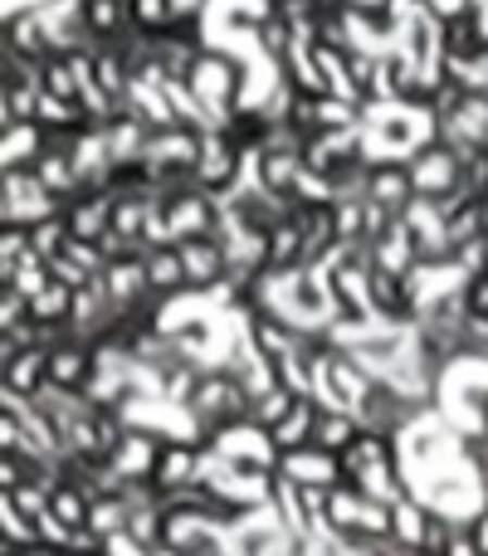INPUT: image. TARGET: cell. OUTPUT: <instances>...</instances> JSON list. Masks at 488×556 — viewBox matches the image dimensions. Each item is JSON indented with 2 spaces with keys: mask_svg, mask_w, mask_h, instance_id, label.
I'll list each match as a JSON object with an SVG mask.
<instances>
[{
  "mask_svg": "<svg viewBox=\"0 0 488 556\" xmlns=\"http://www.w3.org/2000/svg\"><path fill=\"white\" fill-rule=\"evenodd\" d=\"M186 415H191L201 444H211L221 430H230V425H240V420L254 415V391H249V381L240 371H230V366H221V371H201L191 401H186Z\"/></svg>",
  "mask_w": 488,
  "mask_h": 556,
  "instance_id": "6da1fadb",
  "label": "cell"
},
{
  "mask_svg": "<svg viewBox=\"0 0 488 556\" xmlns=\"http://www.w3.org/2000/svg\"><path fill=\"white\" fill-rule=\"evenodd\" d=\"M147 483L162 493V503L176 498V493H186V489H201L205 483V444L157 434V454H152V473H147Z\"/></svg>",
  "mask_w": 488,
  "mask_h": 556,
  "instance_id": "7a4b0ae2",
  "label": "cell"
},
{
  "mask_svg": "<svg viewBox=\"0 0 488 556\" xmlns=\"http://www.w3.org/2000/svg\"><path fill=\"white\" fill-rule=\"evenodd\" d=\"M191 88L196 98H201V108L211 113V123L221 127L225 117L240 108V64H235L230 54H221V49H205L201 59L191 64Z\"/></svg>",
  "mask_w": 488,
  "mask_h": 556,
  "instance_id": "3957f363",
  "label": "cell"
},
{
  "mask_svg": "<svg viewBox=\"0 0 488 556\" xmlns=\"http://www.w3.org/2000/svg\"><path fill=\"white\" fill-rule=\"evenodd\" d=\"M182 250V264H186V293H205V288H225L235 274V260H230V244L225 235H191V240H176Z\"/></svg>",
  "mask_w": 488,
  "mask_h": 556,
  "instance_id": "277c9868",
  "label": "cell"
},
{
  "mask_svg": "<svg viewBox=\"0 0 488 556\" xmlns=\"http://www.w3.org/2000/svg\"><path fill=\"white\" fill-rule=\"evenodd\" d=\"M411 172H415V191L430 195V201H445V195L464 191V156L454 152L450 142H440V137L415 147Z\"/></svg>",
  "mask_w": 488,
  "mask_h": 556,
  "instance_id": "5b68a950",
  "label": "cell"
},
{
  "mask_svg": "<svg viewBox=\"0 0 488 556\" xmlns=\"http://www.w3.org/2000/svg\"><path fill=\"white\" fill-rule=\"evenodd\" d=\"M372 313L386 317L391 327H421L425 307H421V288H415V274H391V269H376L372 264Z\"/></svg>",
  "mask_w": 488,
  "mask_h": 556,
  "instance_id": "8992f818",
  "label": "cell"
},
{
  "mask_svg": "<svg viewBox=\"0 0 488 556\" xmlns=\"http://www.w3.org/2000/svg\"><path fill=\"white\" fill-rule=\"evenodd\" d=\"M0 391L10 395H35L49 391V346H15L10 337H0Z\"/></svg>",
  "mask_w": 488,
  "mask_h": 556,
  "instance_id": "52a82bcc",
  "label": "cell"
},
{
  "mask_svg": "<svg viewBox=\"0 0 488 556\" xmlns=\"http://www.w3.org/2000/svg\"><path fill=\"white\" fill-rule=\"evenodd\" d=\"M98 376V346L88 337H64L49 346V391H68V395H88Z\"/></svg>",
  "mask_w": 488,
  "mask_h": 556,
  "instance_id": "ba28073f",
  "label": "cell"
},
{
  "mask_svg": "<svg viewBox=\"0 0 488 556\" xmlns=\"http://www.w3.org/2000/svg\"><path fill=\"white\" fill-rule=\"evenodd\" d=\"M0 54L25 59V64H45L49 54H59L54 35H49L45 10L25 5V10H15V15H5V29H0Z\"/></svg>",
  "mask_w": 488,
  "mask_h": 556,
  "instance_id": "9c48e42d",
  "label": "cell"
},
{
  "mask_svg": "<svg viewBox=\"0 0 488 556\" xmlns=\"http://www.w3.org/2000/svg\"><path fill=\"white\" fill-rule=\"evenodd\" d=\"M313 269V244H308V230L298 215H284L274 230L264 235V274H303Z\"/></svg>",
  "mask_w": 488,
  "mask_h": 556,
  "instance_id": "30bf717a",
  "label": "cell"
},
{
  "mask_svg": "<svg viewBox=\"0 0 488 556\" xmlns=\"http://www.w3.org/2000/svg\"><path fill=\"white\" fill-rule=\"evenodd\" d=\"M240 162H245L240 147H235L221 127H211V132H205L201 166H196V186H205L211 195H230L235 186H240Z\"/></svg>",
  "mask_w": 488,
  "mask_h": 556,
  "instance_id": "8fae6325",
  "label": "cell"
},
{
  "mask_svg": "<svg viewBox=\"0 0 488 556\" xmlns=\"http://www.w3.org/2000/svg\"><path fill=\"white\" fill-rule=\"evenodd\" d=\"M113 205H117V191H103V186H84L78 195H68L64 201L68 235L74 240H103L113 230Z\"/></svg>",
  "mask_w": 488,
  "mask_h": 556,
  "instance_id": "7c38bea8",
  "label": "cell"
},
{
  "mask_svg": "<svg viewBox=\"0 0 488 556\" xmlns=\"http://www.w3.org/2000/svg\"><path fill=\"white\" fill-rule=\"evenodd\" d=\"M415 195L421 191H415L411 162H401V156H381V162L366 166V201H376V205H386V211L401 215Z\"/></svg>",
  "mask_w": 488,
  "mask_h": 556,
  "instance_id": "4fadbf2b",
  "label": "cell"
},
{
  "mask_svg": "<svg viewBox=\"0 0 488 556\" xmlns=\"http://www.w3.org/2000/svg\"><path fill=\"white\" fill-rule=\"evenodd\" d=\"M278 473L288 483H298V489H337L342 483V459L323 450H298L278 459Z\"/></svg>",
  "mask_w": 488,
  "mask_h": 556,
  "instance_id": "5bb4252c",
  "label": "cell"
},
{
  "mask_svg": "<svg viewBox=\"0 0 488 556\" xmlns=\"http://www.w3.org/2000/svg\"><path fill=\"white\" fill-rule=\"evenodd\" d=\"M317 415H323V401H313V395H298L293 410H288L284 420L274 425V430H268V440H274L278 459H284V454H298V450H313Z\"/></svg>",
  "mask_w": 488,
  "mask_h": 556,
  "instance_id": "9a60e30c",
  "label": "cell"
},
{
  "mask_svg": "<svg viewBox=\"0 0 488 556\" xmlns=\"http://www.w3.org/2000/svg\"><path fill=\"white\" fill-rule=\"evenodd\" d=\"M142 260H147V283H152V298H162V303L186 298V264H182V250H176V244H147Z\"/></svg>",
  "mask_w": 488,
  "mask_h": 556,
  "instance_id": "2e32d148",
  "label": "cell"
},
{
  "mask_svg": "<svg viewBox=\"0 0 488 556\" xmlns=\"http://www.w3.org/2000/svg\"><path fill=\"white\" fill-rule=\"evenodd\" d=\"M78 10L93 45H117L123 35H133V0H78Z\"/></svg>",
  "mask_w": 488,
  "mask_h": 556,
  "instance_id": "e0dca14e",
  "label": "cell"
},
{
  "mask_svg": "<svg viewBox=\"0 0 488 556\" xmlns=\"http://www.w3.org/2000/svg\"><path fill=\"white\" fill-rule=\"evenodd\" d=\"M362 434H366V420H362L356 410H342V405H323V415H317V434H313V450L337 454V459H342V454L352 450Z\"/></svg>",
  "mask_w": 488,
  "mask_h": 556,
  "instance_id": "ac0fdd59",
  "label": "cell"
},
{
  "mask_svg": "<svg viewBox=\"0 0 488 556\" xmlns=\"http://www.w3.org/2000/svg\"><path fill=\"white\" fill-rule=\"evenodd\" d=\"M45 147H49L45 123H10L5 137H0V162H5V172H35Z\"/></svg>",
  "mask_w": 488,
  "mask_h": 556,
  "instance_id": "d6986e66",
  "label": "cell"
},
{
  "mask_svg": "<svg viewBox=\"0 0 488 556\" xmlns=\"http://www.w3.org/2000/svg\"><path fill=\"white\" fill-rule=\"evenodd\" d=\"M274 127H278V123H274V113H268L264 103H249V108L240 103V108H235V113L221 123V132L230 137V142L240 147L245 156H254L259 147H264L268 137H274Z\"/></svg>",
  "mask_w": 488,
  "mask_h": 556,
  "instance_id": "ffe728a7",
  "label": "cell"
},
{
  "mask_svg": "<svg viewBox=\"0 0 488 556\" xmlns=\"http://www.w3.org/2000/svg\"><path fill=\"white\" fill-rule=\"evenodd\" d=\"M133 528V498L127 493H103V498H93V513H88V538L108 542L117 538V532Z\"/></svg>",
  "mask_w": 488,
  "mask_h": 556,
  "instance_id": "44dd1931",
  "label": "cell"
},
{
  "mask_svg": "<svg viewBox=\"0 0 488 556\" xmlns=\"http://www.w3.org/2000/svg\"><path fill=\"white\" fill-rule=\"evenodd\" d=\"M182 0H133V29L147 39H162L176 29V20H182Z\"/></svg>",
  "mask_w": 488,
  "mask_h": 556,
  "instance_id": "7402d4cb",
  "label": "cell"
},
{
  "mask_svg": "<svg viewBox=\"0 0 488 556\" xmlns=\"http://www.w3.org/2000/svg\"><path fill=\"white\" fill-rule=\"evenodd\" d=\"M29 317H35L39 327H68V317H74V288L68 283H49L39 288L35 298H29Z\"/></svg>",
  "mask_w": 488,
  "mask_h": 556,
  "instance_id": "603a6c76",
  "label": "cell"
},
{
  "mask_svg": "<svg viewBox=\"0 0 488 556\" xmlns=\"http://www.w3.org/2000/svg\"><path fill=\"white\" fill-rule=\"evenodd\" d=\"M39 88H45L49 98H64V103H84V84H78L68 54H49L45 64H39Z\"/></svg>",
  "mask_w": 488,
  "mask_h": 556,
  "instance_id": "cb8c5ba5",
  "label": "cell"
},
{
  "mask_svg": "<svg viewBox=\"0 0 488 556\" xmlns=\"http://www.w3.org/2000/svg\"><path fill=\"white\" fill-rule=\"evenodd\" d=\"M293 401H298V391H288V386H268V391H259L254 395V415H249V420L259 425V430H274L278 420H284L288 410H293Z\"/></svg>",
  "mask_w": 488,
  "mask_h": 556,
  "instance_id": "d4e9b609",
  "label": "cell"
},
{
  "mask_svg": "<svg viewBox=\"0 0 488 556\" xmlns=\"http://www.w3.org/2000/svg\"><path fill=\"white\" fill-rule=\"evenodd\" d=\"M35 260V250H29V225L25 220H0V274L15 269V264Z\"/></svg>",
  "mask_w": 488,
  "mask_h": 556,
  "instance_id": "484cf974",
  "label": "cell"
},
{
  "mask_svg": "<svg viewBox=\"0 0 488 556\" xmlns=\"http://www.w3.org/2000/svg\"><path fill=\"white\" fill-rule=\"evenodd\" d=\"M464 522H454L450 513H440V508H430L425 513V532H421V556H445V547H450L454 542V532H460Z\"/></svg>",
  "mask_w": 488,
  "mask_h": 556,
  "instance_id": "4316f807",
  "label": "cell"
},
{
  "mask_svg": "<svg viewBox=\"0 0 488 556\" xmlns=\"http://www.w3.org/2000/svg\"><path fill=\"white\" fill-rule=\"evenodd\" d=\"M460 293H464V303H470L474 317H488V264L484 269H474V274H464Z\"/></svg>",
  "mask_w": 488,
  "mask_h": 556,
  "instance_id": "83f0119b",
  "label": "cell"
},
{
  "mask_svg": "<svg viewBox=\"0 0 488 556\" xmlns=\"http://www.w3.org/2000/svg\"><path fill=\"white\" fill-rule=\"evenodd\" d=\"M445 556H484V552H479V542H474V532H470V522H464V528L454 532V542L445 547Z\"/></svg>",
  "mask_w": 488,
  "mask_h": 556,
  "instance_id": "f1b7e54d",
  "label": "cell"
},
{
  "mask_svg": "<svg viewBox=\"0 0 488 556\" xmlns=\"http://www.w3.org/2000/svg\"><path fill=\"white\" fill-rule=\"evenodd\" d=\"M470 532H474V542H479V552L488 556V503L470 518Z\"/></svg>",
  "mask_w": 488,
  "mask_h": 556,
  "instance_id": "f546056e",
  "label": "cell"
},
{
  "mask_svg": "<svg viewBox=\"0 0 488 556\" xmlns=\"http://www.w3.org/2000/svg\"><path fill=\"white\" fill-rule=\"evenodd\" d=\"M186 556H225V552L215 547V542H205V547H196V552H186Z\"/></svg>",
  "mask_w": 488,
  "mask_h": 556,
  "instance_id": "4dcf8cb0",
  "label": "cell"
},
{
  "mask_svg": "<svg viewBox=\"0 0 488 556\" xmlns=\"http://www.w3.org/2000/svg\"><path fill=\"white\" fill-rule=\"evenodd\" d=\"M317 10H347V0H313Z\"/></svg>",
  "mask_w": 488,
  "mask_h": 556,
  "instance_id": "1f68e13d",
  "label": "cell"
},
{
  "mask_svg": "<svg viewBox=\"0 0 488 556\" xmlns=\"http://www.w3.org/2000/svg\"><path fill=\"white\" fill-rule=\"evenodd\" d=\"M479 425H484V434H488V395L479 401Z\"/></svg>",
  "mask_w": 488,
  "mask_h": 556,
  "instance_id": "d6a6232c",
  "label": "cell"
}]
</instances>
